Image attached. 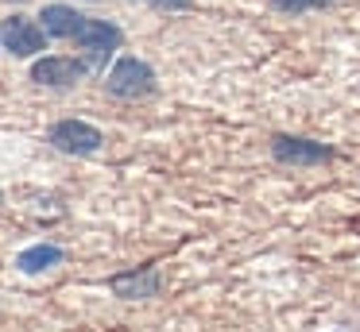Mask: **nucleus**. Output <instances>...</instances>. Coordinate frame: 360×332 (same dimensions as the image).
Wrapping results in <instances>:
<instances>
[{"label": "nucleus", "mask_w": 360, "mask_h": 332, "mask_svg": "<svg viewBox=\"0 0 360 332\" xmlns=\"http://www.w3.org/2000/svg\"><path fill=\"white\" fill-rule=\"evenodd\" d=\"M105 85H109L112 97L136 100V97H143V93L155 89V74H151L148 62H140V58H132V54H124V58H117V66L109 69Z\"/></svg>", "instance_id": "f257e3e1"}, {"label": "nucleus", "mask_w": 360, "mask_h": 332, "mask_svg": "<svg viewBox=\"0 0 360 332\" xmlns=\"http://www.w3.org/2000/svg\"><path fill=\"white\" fill-rule=\"evenodd\" d=\"M0 43H4V51L16 54V58H32V54L43 51L47 31L35 20H27V15H8V20L0 23Z\"/></svg>", "instance_id": "f03ea898"}, {"label": "nucleus", "mask_w": 360, "mask_h": 332, "mask_svg": "<svg viewBox=\"0 0 360 332\" xmlns=\"http://www.w3.org/2000/svg\"><path fill=\"white\" fill-rule=\"evenodd\" d=\"M271 154L287 166H318V162H329L333 151L326 143H314V139H298V135H275L271 139Z\"/></svg>", "instance_id": "7ed1b4c3"}, {"label": "nucleus", "mask_w": 360, "mask_h": 332, "mask_svg": "<svg viewBox=\"0 0 360 332\" xmlns=\"http://www.w3.org/2000/svg\"><path fill=\"white\" fill-rule=\"evenodd\" d=\"M51 143L58 147V151L66 154H94L101 151V131L94 128V124H82V120H63L51 128Z\"/></svg>", "instance_id": "20e7f679"}, {"label": "nucleus", "mask_w": 360, "mask_h": 332, "mask_svg": "<svg viewBox=\"0 0 360 332\" xmlns=\"http://www.w3.org/2000/svg\"><path fill=\"white\" fill-rule=\"evenodd\" d=\"M78 43H82V51L89 54V66H101V62L120 46V31L105 20H86L78 31Z\"/></svg>", "instance_id": "39448f33"}, {"label": "nucleus", "mask_w": 360, "mask_h": 332, "mask_svg": "<svg viewBox=\"0 0 360 332\" xmlns=\"http://www.w3.org/2000/svg\"><path fill=\"white\" fill-rule=\"evenodd\" d=\"M82 62H74V58H39L32 66V81H39V85H70V81H78V74H82Z\"/></svg>", "instance_id": "423d86ee"}, {"label": "nucleus", "mask_w": 360, "mask_h": 332, "mask_svg": "<svg viewBox=\"0 0 360 332\" xmlns=\"http://www.w3.org/2000/svg\"><path fill=\"white\" fill-rule=\"evenodd\" d=\"M39 20H43V31H47V35H55V39H78L86 15H78L70 4H47Z\"/></svg>", "instance_id": "0eeeda50"}, {"label": "nucleus", "mask_w": 360, "mask_h": 332, "mask_svg": "<svg viewBox=\"0 0 360 332\" xmlns=\"http://www.w3.org/2000/svg\"><path fill=\"white\" fill-rule=\"evenodd\" d=\"M112 290H117L120 298H155V293L163 290V282H159L155 270H136V274L112 278Z\"/></svg>", "instance_id": "6e6552de"}, {"label": "nucleus", "mask_w": 360, "mask_h": 332, "mask_svg": "<svg viewBox=\"0 0 360 332\" xmlns=\"http://www.w3.org/2000/svg\"><path fill=\"white\" fill-rule=\"evenodd\" d=\"M55 263H63V247H55V244H35V247H27V251L16 255V267L24 270V274L51 270Z\"/></svg>", "instance_id": "1a4fd4ad"}, {"label": "nucleus", "mask_w": 360, "mask_h": 332, "mask_svg": "<svg viewBox=\"0 0 360 332\" xmlns=\"http://www.w3.org/2000/svg\"><path fill=\"white\" fill-rule=\"evenodd\" d=\"M271 4L283 8V12H306V8H326L333 0H271Z\"/></svg>", "instance_id": "9d476101"}, {"label": "nucleus", "mask_w": 360, "mask_h": 332, "mask_svg": "<svg viewBox=\"0 0 360 332\" xmlns=\"http://www.w3.org/2000/svg\"><path fill=\"white\" fill-rule=\"evenodd\" d=\"M155 8H163V12H174V8H186L190 0H151Z\"/></svg>", "instance_id": "9b49d317"}]
</instances>
